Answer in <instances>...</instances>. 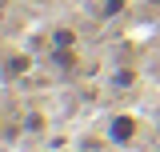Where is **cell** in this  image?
<instances>
[{"mask_svg":"<svg viewBox=\"0 0 160 152\" xmlns=\"http://www.w3.org/2000/svg\"><path fill=\"white\" fill-rule=\"evenodd\" d=\"M104 136L112 140V144H120V148H128V144H136V136H140V116L136 112H112L108 116V124H104Z\"/></svg>","mask_w":160,"mask_h":152,"instance_id":"1","label":"cell"},{"mask_svg":"<svg viewBox=\"0 0 160 152\" xmlns=\"http://www.w3.org/2000/svg\"><path fill=\"white\" fill-rule=\"evenodd\" d=\"M132 80H136V72H128V68H120V72H116V88H128Z\"/></svg>","mask_w":160,"mask_h":152,"instance_id":"2","label":"cell"},{"mask_svg":"<svg viewBox=\"0 0 160 152\" xmlns=\"http://www.w3.org/2000/svg\"><path fill=\"white\" fill-rule=\"evenodd\" d=\"M120 8H124V0H104V12H100V16H116Z\"/></svg>","mask_w":160,"mask_h":152,"instance_id":"3","label":"cell"},{"mask_svg":"<svg viewBox=\"0 0 160 152\" xmlns=\"http://www.w3.org/2000/svg\"><path fill=\"white\" fill-rule=\"evenodd\" d=\"M156 120H160V108H156Z\"/></svg>","mask_w":160,"mask_h":152,"instance_id":"4","label":"cell"},{"mask_svg":"<svg viewBox=\"0 0 160 152\" xmlns=\"http://www.w3.org/2000/svg\"><path fill=\"white\" fill-rule=\"evenodd\" d=\"M152 4H160V0H152Z\"/></svg>","mask_w":160,"mask_h":152,"instance_id":"5","label":"cell"}]
</instances>
